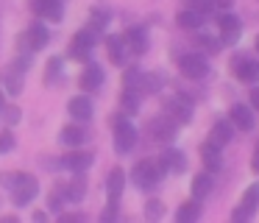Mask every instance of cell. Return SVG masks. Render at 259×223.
Masks as SVG:
<instances>
[{
	"label": "cell",
	"mask_w": 259,
	"mask_h": 223,
	"mask_svg": "<svg viewBox=\"0 0 259 223\" xmlns=\"http://www.w3.org/2000/svg\"><path fill=\"white\" fill-rule=\"evenodd\" d=\"M179 70H181V76L184 78H190V81H201V78H206L209 76V61H206V56L203 53H184L179 59Z\"/></svg>",
	"instance_id": "cell-4"
},
{
	"label": "cell",
	"mask_w": 259,
	"mask_h": 223,
	"mask_svg": "<svg viewBox=\"0 0 259 223\" xmlns=\"http://www.w3.org/2000/svg\"><path fill=\"white\" fill-rule=\"evenodd\" d=\"M70 115L75 117V120H90L92 117V100L87 98V95H78V98H73L70 100Z\"/></svg>",
	"instance_id": "cell-24"
},
{
	"label": "cell",
	"mask_w": 259,
	"mask_h": 223,
	"mask_svg": "<svg viewBox=\"0 0 259 223\" xmlns=\"http://www.w3.org/2000/svg\"><path fill=\"white\" fill-rule=\"evenodd\" d=\"M23 76H25V59H17L9 70H3V87L9 89V95L23 92Z\"/></svg>",
	"instance_id": "cell-12"
},
{
	"label": "cell",
	"mask_w": 259,
	"mask_h": 223,
	"mask_svg": "<svg viewBox=\"0 0 259 223\" xmlns=\"http://www.w3.org/2000/svg\"><path fill=\"white\" fill-rule=\"evenodd\" d=\"M164 115L170 117L173 123H190L192 120V100L184 98V95H176V98H170L167 103H164Z\"/></svg>",
	"instance_id": "cell-7"
},
{
	"label": "cell",
	"mask_w": 259,
	"mask_h": 223,
	"mask_svg": "<svg viewBox=\"0 0 259 223\" xmlns=\"http://www.w3.org/2000/svg\"><path fill=\"white\" fill-rule=\"evenodd\" d=\"M209 139H212L214 145H220V148H223V145H229L231 139H234V126H231L229 120H218L212 126V131H209Z\"/></svg>",
	"instance_id": "cell-16"
},
{
	"label": "cell",
	"mask_w": 259,
	"mask_h": 223,
	"mask_svg": "<svg viewBox=\"0 0 259 223\" xmlns=\"http://www.w3.org/2000/svg\"><path fill=\"white\" fill-rule=\"evenodd\" d=\"M123 187H125V173L120 170V167H114V170L106 176V195H109V201H120Z\"/></svg>",
	"instance_id": "cell-17"
},
{
	"label": "cell",
	"mask_w": 259,
	"mask_h": 223,
	"mask_svg": "<svg viewBox=\"0 0 259 223\" xmlns=\"http://www.w3.org/2000/svg\"><path fill=\"white\" fill-rule=\"evenodd\" d=\"M256 209H259V181H253L251 187L242 193L240 206L231 212V220H234V223H248L253 215H256Z\"/></svg>",
	"instance_id": "cell-5"
},
{
	"label": "cell",
	"mask_w": 259,
	"mask_h": 223,
	"mask_svg": "<svg viewBox=\"0 0 259 223\" xmlns=\"http://www.w3.org/2000/svg\"><path fill=\"white\" fill-rule=\"evenodd\" d=\"M201 215H203V209H201L198 201H187V204H181L179 209H176V220L179 223H195Z\"/></svg>",
	"instance_id": "cell-25"
},
{
	"label": "cell",
	"mask_w": 259,
	"mask_h": 223,
	"mask_svg": "<svg viewBox=\"0 0 259 223\" xmlns=\"http://www.w3.org/2000/svg\"><path fill=\"white\" fill-rule=\"evenodd\" d=\"M162 212H164L162 201H148V209H145V215L151 217V220H156V217H162Z\"/></svg>",
	"instance_id": "cell-32"
},
{
	"label": "cell",
	"mask_w": 259,
	"mask_h": 223,
	"mask_svg": "<svg viewBox=\"0 0 259 223\" xmlns=\"http://www.w3.org/2000/svg\"><path fill=\"white\" fill-rule=\"evenodd\" d=\"M103 67H98V64H90L84 70V76H81V89H87V92H95L98 87L103 84Z\"/></svg>",
	"instance_id": "cell-21"
},
{
	"label": "cell",
	"mask_w": 259,
	"mask_h": 223,
	"mask_svg": "<svg viewBox=\"0 0 259 223\" xmlns=\"http://www.w3.org/2000/svg\"><path fill=\"white\" fill-rule=\"evenodd\" d=\"M190 9L201 11V14H206V11L214 9V0H190Z\"/></svg>",
	"instance_id": "cell-34"
},
{
	"label": "cell",
	"mask_w": 259,
	"mask_h": 223,
	"mask_svg": "<svg viewBox=\"0 0 259 223\" xmlns=\"http://www.w3.org/2000/svg\"><path fill=\"white\" fill-rule=\"evenodd\" d=\"M25 42L31 50H42L48 45V28L42 22H31V28L25 31Z\"/></svg>",
	"instance_id": "cell-20"
},
{
	"label": "cell",
	"mask_w": 259,
	"mask_h": 223,
	"mask_svg": "<svg viewBox=\"0 0 259 223\" xmlns=\"http://www.w3.org/2000/svg\"><path fill=\"white\" fill-rule=\"evenodd\" d=\"M106 50H109V59H112L114 64H123V59H125V39L123 36H109L106 39Z\"/></svg>",
	"instance_id": "cell-27"
},
{
	"label": "cell",
	"mask_w": 259,
	"mask_h": 223,
	"mask_svg": "<svg viewBox=\"0 0 259 223\" xmlns=\"http://www.w3.org/2000/svg\"><path fill=\"white\" fill-rule=\"evenodd\" d=\"M159 165L164 173H184L187 170V156L179 148H164V154L159 156Z\"/></svg>",
	"instance_id": "cell-15"
},
{
	"label": "cell",
	"mask_w": 259,
	"mask_h": 223,
	"mask_svg": "<svg viewBox=\"0 0 259 223\" xmlns=\"http://www.w3.org/2000/svg\"><path fill=\"white\" fill-rule=\"evenodd\" d=\"M201 162L209 173H218L220 167H223V148L214 145L212 139H206V142L201 145Z\"/></svg>",
	"instance_id": "cell-14"
},
{
	"label": "cell",
	"mask_w": 259,
	"mask_h": 223,
	"mask_svg": "<svg viewBox=\"0 0 259 223\" xmlns=\"http://www.w3.org/2000/svg\"><path fill=\"white\" fill-rule=\"evenodd\" d=\"M218 31H220V39H223V42H234V39L240 36V31H242L240 17L231 14V11L220 14V17H218Z\"/></svg>",
	"instance_id": "cell-13"
},
{
	"label": "cell",
	"mask_w": 259,
	"mask_h": 223,
	"mask_svg": "<svg viewBox=\"0 0 259 223\" xmlns=\"http://www.w3.org/2000/svg\"><path fill=\"white\" fill-rule=\"evenodd\" d=\"M92 45H95V33L87 28V31H78L73 39H70V56L78 61H87L92 53Z\"/></svg>",
	"instance_id": "cell-10"
},
{
	"label": "cell",
	"mask_w": 259,
	"mask_h": 223,
	"mask_svg": "<svg viewBox=\"0 0 259 223\" xmlns=\"http://www.w3.org/2000/svg\"><path fill=\"white\" fill-rule=\"evenodd\" d=\"M195 45H198L201 50H206V53H218V50H220V39H214V36H206V33H198Z\"/></svg>",
	"instance_id": "cell-29"
},
{
	"label": "cell",
	"mask_w": 259,
	"mask_h": 223,
	"mask_svg": "<svg viewBox=\"0 0 259 223\" xmlns=\"http://www.w3.org/2000/svg\"><path fill=\"white\" fill-rule=\"evenodd\" d=\"M31 11L48 22H62V17H64L62 0H31Z\"/></svg>",
	"instance_id": "cell-9"
},
{
	"label": "cell",
	"mask_w": 259,
	"mask_h": 223,
	"mask_svg": "<svg viewBox=\"0 0 259 223\" xmlns=\"http://www.w3.org/2000/svg\"><path fill=\"white\" fill-rule=\"evenodd\" d=\"M231 76L240 84H259V59L248 53H237L231 59Z\"/></svg>",
	"instance_id": "cell-3"
},
{
	"label": "cell",
	"mask_w": 259,
	"mask_h": 223,
	"mask_svg": "<svg viewBox=\"0 0 259 223\" xmlns=\"http://www.w3.org/2000/svg\"><path fill=\"white\" fill-rule=\"evenodd\" d=\"M0 112H3V117H6V123H9V126H14V123H20V109H17V106H9V109L3 106Z\"/></svg>",
	"instance_id": "cell-35"
},
{
	"label": "cell",
	"mask_w": 259,
	"mask_h": 223,
	"mask_svg": "<svg viewBox=\"0 0 259 223\" xmlns=\"http://www.w3.org/2000/svg\"><path fill=\"white\" fill-rule=\"evenodd\" d=\"M251 109L259 112V84H253V89H251Z\"/></svg>",
	"instance_id": "cell-36"
},
{
	"label": "cell",
	"mask_w": 259,
	"mask_h": 223,
	"mask_svg": "<svg viewBox=\"0 0 259 223\" xmlns=\"http://www.w3.org/2000/svg\"><path fill=\"white\" fill-rule=\"evenodd\" d=\"M212 184H214V178H212V173H209V170L198 173V176L192 178V198H195V201L206 198V195L212 193Z\"/></svg>",
	"instance_id": "cell-22"
},
{
	"label": "cell",
	"mask_w": 259,
	"mask_h": 223,
	"mask_svg": "<svg viewBox=\"0 0 259 223\" xmlns=\"http://www.w3.org/2000/svg\"><path fill=\"white\" fill-rule=\"evenodd\" d=\"M59 70H62V61H59V59H51V61H48V72H45V84H51V81H53V78H56V76H59Z\"/></svg>",
	"instance_id": "cell-33"
},
{
	"label": "cell",
	"mask_w": 259,
	"mask_h": 223,
	"mask_svg": "<svg viewBox=\"0 0 259 223\" xmlns=\"http://www.w3.org/2000/svg\"><path fill=\"white\" fill-rule=\"evenodd\" d=\"M123 39H125V48H128L131 53H145L148 50V31L145 28H131Z\"/></svg>",
	"instance_id": "cell-18"
},
{
	"label": "cell",
	"mask_w": 259,
	"mask_h": 223,
	"mask_svg": "<svg viewBox=\"0 0 259 223\" xmlns=\"http://www.w3.org/2000/svg\"><path fill=\"white\" fill-rule=\"evenodd\" d=\"M251 170H253V176H259V142H256V148H253V156H251Z\"/></svg>",
	"instance_id": "cell-37"
},
{
	"label": "cell",
	"mask_w": 259,
	"mask_h": 223,
	"mask_svg": "<svg viewBox=\"0 0 259 223\" xmlns=\"http://www.w3.org/2000/svg\"><path fill=\"white\" fill-rule=\"evenodd\" d=\"M3 187L12 190V198L17 206L31 204L39 193V181L34 176H25V173H3Z\"/></svg>",
	"instance_id": "cell-1"
},
{
	"label": "cell",
	"mask_w": 259,
	"mask_h": 223,
	"mask_svg": "<svg viewBox=\"0 0 259 223\" xmlns=\"http://www.w3.org/2000/svg\"><path fill=\"white\" fill-rule=\"evenodd\" d=\"M3 106H6V98H3V89H0V109H3Z\"/></svg>",
	"instance_id": "cell-38"
},
{
	"label": "cell",
	"mask_w": 259,
	"mask_h": 223,
	"mask_svg": "<svg viewBox=\"0 0 259 223\" xmlns=\"http://www.w3.org/2000/svg\"><path fill=\"white\" fill-rule=\"evenodd\" d=\"M176 128H179V123H173L167 115L153 117V120L148 123V134H151V139H156V142H173Z\"/></svg>",
	"instance_id": "cell-8"
},
{
	"label": "cell",
	"mask_w": 259,
	"mask_h": 223,
	"mask_svg": "<svg viewBox=\"0 0 259 223\" xmlns=\"http://www.w3.org/2000/svg\"><path fill=\"white\" fill-rule=\"evenodd\" d=\"M162 176H164L162 165H159V162H153V159L137 162L134 170H131V178H134V184L140 190H153L159 181H162Z\"/></svg>",
	"instance_id": "cell-2"
},
{
	"label": "cell",
	"mask_w": 259,
	"mask_h": 223,
	"mask_svg": "<svg viewBox=\"0 0 259 223\" xmlns=\"http://www.w3.org/2000/svg\"><path fill=\"white\" fill-rule=\"evenodd\" d=\"M176 22H179V28H184V31H198V28L203 25V14L195 9H187L176 17Z\"/></svg>",
	"instance_id": "cell-26"
},
{
	"label": "cell",
	"mask_w": 259,
	"mask_h": 223,
	"mask_svg": "<svg viewBox=\"0 0 259 223\" xmlns=\"http://www.w3.org/2000/svg\"><path fill=\"white\" fill-rule=\"evenodd\" d=\"M59 193H62V198H64V201H81V198H84V193H87V181H84V176H75L70 184L59 187Z\"/></svg>",
	"instance_id": "cell-23"
},
{
	"label": "cell",
	"mask_w": 259,
	"mask_h": 223,
	"mask_svg": "<svg viewBox=\"0 0 259 223\" xmlns=\"http://www.w3.org/2000/svg\"><path fill=\"white\" fill-rule=\"evenodd\" d=\"M64 167H70V170H75V173H84L87 167L92 165V154H87V151H70L67 156H64V162H62Z\"/></svg>",
	"instance_id": "cell-19"
},
{
	"label": "cell",
	"mask_w": 259,
	"mask_h": 223,
	"mask_svg": "<svg viewBox=\"0 0 259 223\" xmlns=\"http://www.w3.org/2000/svg\"><path fill=\"white\" fill-rule=\"evenodd\" d=\"M229 123L234 126V131H251L253 128V109L245 103H231Z\"/></svg>",
	"instance_id": "cell-11"
},
{
	"label": "cell",
	"mask_w": 259,
	"mask_h": 223,
	"mask_svg": "<svg viewBox=\"0 0 259 223\" xmlns=\"http://www.w3.org/2000/svg\"><path fill=\"white\" fill-rule=\"evenodd\" d=\"M9 151H14V134L3 131L0 134V154H9Z\"/></svg>",
	"instance_id": "cell-31"
},
{
	"label": "cell",
	"mask_w": 259,
	"mask_h": 223,
	"mask_svg": "<svg viewBox=\"0 0 259 223\" xmlns=\"http://www.w3.org/2000/svg\"><path fill=\"white\" fill-rule=\"evenodd\" d=\"M253 45H256V53H259V36H256V42H253Z\"/></svg>",
	"instance_id": "cell-39"
},
{
	"label": "cell",
	"mask_w": 259,
	"mask_h": 223,
	"mask_svg": "<svg viewBox=\"0 0 259 223\" xmlns=\"http://www.w3.org/2000/svg\"><path fill=\"white\" fill-rule=\"evenodd\" d=\"M84 139H87V131H84L81 126H67V128L62 131V142H64V145H75V148H78Z\"/></svg>",
	"instance_id": "cell-28"
},
{
	"label": "cell",
	"mask_w": 259,
	"mask_h": 223,
	"mask_svg": "<svg viewBox=\"0 0 259 223\" xmlns=\"http://www.w3.org/2000/svg\"><path fill=\"white\" fill-rule=\"evenodd\" d=\"M134 145H137V128L131 126V120L117 117L114 120V151L117 154H128Z\"/></svg>",
	"instance_id": "cell-6"
},
{
	"label": "cell",
	"mask_w": 259,
	"mask_h": 223,
	"mask_svg": "<svg viewBox=\"0 0 259 223\" xmlns=\"http://www.w3.org/2000/svg\"><path fill=\"white\" fill-rule=\"evenodd\" d=\"M106 20H109V14H106V11H92V20H90V31H95V28H98V31H101V28L103 25H106Z\"/></svg>",
	"instance_id": "cell-30"
}]
</instances>
